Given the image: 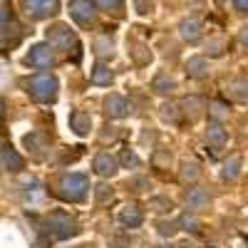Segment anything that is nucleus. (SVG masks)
Returning <instances> with one entry per match:
<instances>
[{
    "mask_svg": "<svg viewBox=\"0 0 248 248\" xmlns=\"http://www.w3.org/2000/svg\"><path fill=\"white\" fill-rule=\"evenodd\" d=\"M199 176H201V167H199L196 161L186 159V161L181 164V169H179V179H181L184 184H194Z\"/></svg>",
    "mask_w": 248,
    "mask_h": 248,
    "instance_id": "28",
    "label": "nucleus"
},
{
    "mask_svg": "<svg viewBox=\"0 0 248 248\" xmlns=\"http://www.w3.org/2000/svg\"><path fill=\"white\" fill-rule=\"evenodd\" d=\"M60 199L67 203H82L90 194V179L87 174H65L60 179Z\"/></svg>",
    "mask_w": 248,
    "mask_h": 248,
    "instance_id": "4",
    "label": "nucleus"
},
{
    "mask_svg": "<svg viewBox=\"0 0 248 248\" xmlns=\"http://www.w3.org/2000/svg\"><path fill=\"white\" fill-rule=\"evenodd\" d=\"M229 105H226L223 99H214L211 105H209V122H218V124H223L226 119H229Z\"/></svg>",
    "mask_w": 248,
    "mask_h": 248,
    "instance_id": "27",
    "label": "nucleus"
},
{
    "mask_svg": "<svg viewBox=\"0 0 248 248\" xmlns=\"http://www.w3.org/2000/svg\"><path fill=\"white\" fill-rule=\"evenodd\" d=\"M45 191H43V186H40V181H25V201L32 206L37 201H43Z\"/></svg>",
    "mask_w": 248,
    "mask_h": 248,
    "instance_id": "32",
    "label": "nucleus"
},
{
    "mask_svg": "<svg viewBox=\"0 0 248 248\" xmlns=\"http://www.w3.org/2000/svg\"><path fill=\"white\" fill-rule=\"evenodd\" d=\"M206 52H209L211 57H221L223 55V40H214V43L206 45Z\"/></svg>",
    "mask_w": 248,
    "mask_h": 248,
    "instance_id": "38",
    "label": "nucleus"
},
{
    "mask_svg": "<svg viewBox=\"0 0 248 248\" xmlns=\"http://www.w3.org/2000/svg\"><path fill=\"white\" fill-rule=\"evenodd\" d=\"M176 231H179L176 221H167V218L156 221V233H159L161 238H171V236H176Z\"/></svg>",
    "mask_w": 248,
    "mask_h": 248,
    "instance_id": "34",
    "label": "nucleus"
},
{
    "mask_svg": "<svg viewBox=\"0 0 248 248\" xmlns=\"http://www.w3.org/2000/svg\"><path fill=\"white\" fill-rule=\"evenodd\" d=\"M45 229H47V233H50L55 241L75 238V236H79V231H82L79 223H77V218L70 216V214H65V211H52V214H47Z\"/></svg>",
    "mask_w": 248,
    "mask_h": 248,
    "instance_id": "3",
    "label": "nucleus"
},
{
    "mask_svg": "<svg viewBox=\"0 0 248 248\" xmlns=\"http://www.w3.org/2000/svg\"><path fill=\"white\" fill-rule=\"evenodd\" d=\"M70 129L77 134V137H87L90 129H92V117L82 109H72L70 112Z\"/></svg>",
    "mask_w": 248,
    "mask_h": 248,
    "instance_id": "19",
    "label": "nucleus"
},
{
    "mask_svg": "<svg viewBox=\"0 0 248 248\" xmlns=\"http://www.w3.org/2000/svg\"><path fill=\"white\" fill-rule=\"evenodd\" d=\"M99 137H102V141H107V139L112 141V139H117V127H112V124H105V132H102Z\"/></svg>",
    "mask_w": 248,
    "mask_h": 248,
    "instance_id": "40",
    "label": "nucleus"
},
{
    "mask_svg": "<svg viewBox=\"0 0 248 248\" xmlns=\"http://www.w3.org/2000/svg\"><path fill=\"white\" fill-rule=\"evenodd\" d=\"M176 226L181 231H186V233H191V236H199L201 233V218H199V214H191V211H184L179 218H176Z\"/></svg>",
    "mask_w": 248,
    "mask_h": 248,
    "instance_id": "25",
    "label": "nucleus"
},
{
    "mask_svg": "<svg viewBox=\"0 0 248 248\" xmlns=\"http://www.w3.org/2000/svg\"><path fill=\"white\" fill-rule=\"evenodd\" d=\"M70 17L79 28H94L97 25V8L92 0H72L70 3Z\"/></svg>",
    "mask_w": 248,
    "mask_h": 248,
    "instance_id": "7",
    "label": "nucleus"
},
{
    "mask_svg": "<svg viewBox=\"0 0 248 248\" xmlns=\"http://www.w3.org/2000/svg\"><path fill=\"white\" fill-rule=\"evenodd\" d=\"M206 144H209L214 152L226 149V144H229V129L218 122H209V127H206Z\"/></svg>",
    "mask_w": 248,
    "mask_h": 248,
    "instance_id": "14",
    "label": "nucleus"
},
{
    "mask_svg": "<svg viewBox=\"0 0 248 248\" xmlns=\"http://www.w3.org/2000/svg\"><path fill=\"white\" fill-rule=\"evenodd\" d=\"M184 72L189 79H206L211 75V65H209V60L196 55V57H189L186 60V65H184Z\"/></svg>",
    "mask_w": 248,
    "mask_h": 248,
    "instance_id": "16",
    "label": "nucleus"
},
{
    "mask_svg": "<svg viewBox=\"0 0 248 248\" xmlns=\"http://www.w3.org/2000/svg\"><path fill=\"white\" fill-rule=\"evenodd\" d=\"M97 5H102V8H105V10H119L122 5H124V0H97Z\"/></svg>",
    "mask_w": 248,
    "mask_h": 248,
    "instance_id": "39",
    "label": "nucleus"
},
{
    "mask_svg": "<svg viewBox=\"0 0 248 248\" xmlns=\"http://www.w3.org/2000/svg\"><path fill=\"white\" fill-rule=\"evenodd\" d=\"M241 171H243V156L233 154V156H229V159L221 164V181L233 184V181L241 179Z\"/></svg>",
    "mask_w": 248,
    "mask_h": 248,
    "instance_id": "17",
    "label": "nucleus"
},
{
    "mask_svg": "<svg viewBox=\"0 0 248 248\" xmlns=\"http://www.w3.org/2000/svg\"><path fill=\"white\" fill-rule=\"evenodd\" d=\"M176 248H194V246H191V243H189V246H186V243H181V246H176Z\"/></svg>",
    "mask_w": 248,
    "mask_h": 248,
    "instance_id": "44",
    "label": "nucleus"
},
{
    "mask_svg": "<svg viewBox=\"0 0 248 248\" xmlns=\"http://www.w3.org/2000/svg\"><path fill=\"white\" fill-rule=\"evenodd\" d=\"M238 43H241V47L248 52V25H243V28L238 30Z\"/></svg>",
    "mask_w": 248,
    "mask_h": 248,
    "instance_id": "41",
    "label": "nucleus"
},
{
    "mask_svg": "<svg viewBox=\"0 0 248 248\" xmlns=\"http://www.w3.org/2000/svg\"><path fill=\"white\" fill-rule=\"evenodd\" d=\"M171 161H174V154L169 149H154V156H152V164H154V169H169L171 167Z\"/></svg>",
    "mask_w": 248,
    "mask_h": 248,
    "instance_id": "30",
    "label": "nucleus"
},
{
    "mask_svg": "<svg viewBox=\"0 0 248 248\" xmlns=\"http://www.w3.org/2000/svg\"><path fill=\"white\" fill-rule=\"evenodd\" d=\"M92 52L97 55V60H112L114 57V40L109 32H102L94 37L92 43Z\"/></svg>",
    "mask_w": 248,
    "mask_h": 248,
    "instance_id": "18",
    "label": "nucleus"
},
{
    "mask_svg": "<svg viewBox=\"0 0 248 248\" xmlns=\"http://www.w3.org/2000/svg\"><path fill=\"white\" fill-rule=\"evenodd\" d=\"M179 37L189 45H196L199 40L203 37V23L199 17H184L179 23Z\"/></svg>",
    "mask_w": 248,
    "mask_h": 248,
    "instance_id": "12",
    "label": "nucleus"
},
{
    "mask_svg": "<svg viewBox=\"0 0 248 248\" xmlns=\"http://www.w3.org/2000/svg\"><path fill=\"white\" fill-rule=\"evenodd\" d=\"M3 119H5V99L0 97V124H3Z\"/></svg>",
    "mask_w": 248,
    "mask_h": 248,
    "instance_id": "43",
    "label": "nucleus"
},
{
    "mask_svg": "<svg viewBox=\"0 0 248 248\" xmlns=\"http://www.w3.org/2000/svg\"><path fill=\"white\" fill-rule=\"evenodd\" d=\"M112 199H114V189H112L109 184L102 181V184H97V186H94V201H97L99 206H107Z\"/></svg>",
    "mask_w": 248,
    "mask_h": 248,
    "instance_id": "33",
    "label": "nucleus"
},
{
    "mask_svg": "<svg viewBox=\"0 0 248 248\" xmlns=\"http://www.w3.org/2000/svg\"><path fill=\"white\" fill-rule=\"evenodd\" d=\"M149 186H152V181H149L147 176H134V179L127 181V189H132L134 194H144Z\"/></svg>",
    "mask_w": 248,
    "mask_h": 248,
    "instance_id": "35",
    "label": "nucleus"
},
{
    "mask_svg": "<svg viewBox=\"0 0 248 248\" xmlns=\"http://www.w3.org/2000/svg\"><path fill=\"white\" fill-rule=\"evenodd\" d=\"M226 94L233 102H248V75H238L226 85Z\"/></svg>",
    "mask_w": 248,
    "mask_h": 248,
    "instance_id": "20",
    "label": "nucleus"
},
{
    "mask_svg": "<svg viewBox=\"0 0 248 248\" xmlns=\"http://www.w3.org/2000/svg\"><path fill=\"white\" fill-rule=\"evenodd\" d=\"M127 47H129V57L134 60L137 67H144V65H149V62H152L149 47L144 43H139V40H127Z\"/></svg>",
    "mask_w": 248,
    "mask_h": 248,
    "instance_id": "23",
    "label": "nucleus"
},
{
    "mask_svg": "<svg viewBox=\"0 0 248 248\" xmlns=\"http://www.w3.org/2000/svg\"><path fill=\"white\" fill-rule=\"evenodd\" d=\"M23 147H25L32 156L43 159V156H45V152L50 149V139H47L43 132H30V134H25V137H23Z\"/></svg>",
    "mask_w": 248,
    "mask_h": 248,
    "instance_id": "15",
    "label": "nucleus"
},
{
    "mask_svg": "<svg viewBox=\"0 0 248 248\" xmlns=\"http://www.w3.org/2000/svg\"><path fill=\"white\" fill-rule=\"evenodd\" d=\"M117 221L122 223V229H139L144 223V211L139 203H127L122 206L119 214H117Z\"/></svg>",
    "mask_w": 248,
    "mask_h": 248,
    "instance_id": "13",
    "label": "nucleus"
},
{
    "mask_svg": "<svg viewBox=\"0 0 248 248\" xmlns=\"http://www.w3.org/2000/svg\"><path fill=\"white\" fill-rule=\"evenodd\" d=\"M174 90H176V79H174L171 75H167V72H159V75L152 79V92H154V94L167 97V94H171Z\"/></svg>",
    "mask_w": 248,
    "mask_h": 248,
    "instance_id": "24",
    "label": "nucleus"
},
{
    "mask_svg": "<svg viewBox=\"0 0 248 248\" xmlns=\"http://www.w3.org/2000/svg\"><path fill=\"white\" fill-rule=\"evenodd\" d=\"M102 107H105V114L109 119H124V117H129L132 114V102L124 97V94H107L105 102H102Z\"/></svg>",
    "mask_w": 248,
    "mask_h": 248,
    "instance_id": "8",
    "label": "nucleus"
},
{
    "mask_svg": "<svg viewBox=\"0 0 248 248\" xmlns=\"http://www.w3.org/2000/svg\"><path fill=\"white\" fill-rule=\"evenodd\" d=\"M117 159H119V167H124V169H139V167H141L139 154H137L134 149H129V147H127V149H122Z\"/></svg>",
    "mask_w": 248,
    "mask_h": 248,
    "instance_id": "29",
    "label": "nucleus"
},
{
    "mask_svg": "<svg viewBox=\"0 0 248 248\" xmlns=\"http://www.w3.org/2000/svg\"><path fill=\"white\" fill-rule=\"evenodd\" d=\"M25 65L35 70H52L57 65V50L50 43H35L25 55Z\"/></svg>",
    "mask_w": 248,
    "mask_h": 248,
    "instance_id": "5",
    "label": "nucleus"
},
{
    "mask_svg": "<svg viewBox=\"0 0 248 248\" xmlns=\"http://www.w3.org/2000/svg\"><path fill=\"white\" fill-rule=\"evenodd\" d=\"M23 5V13L30 17V20H47V17H55L60 13V0H20Z\"/></svg>",
    "mask_w": 248,
    "mask_h": 248,
    "instance_id": "6",
    "label": "nucleus"
},
{
    "mask_svg": "<svg viewBox=\"0 0 248 248\" xmlns=\"http://www.w3.org/2000/svg\"><path fill=\"white\" fill-rule=\"evenodd\" d=\"M171 209H174V201L169 196H154V199H149V211H154V214H171Z\"/></svg>",
    "mask_w": 248,
    "mask_h": 248,
    "instance_id": "31",
    "label": "nucleus"
},
{
    "mask_svg": "<svg viewBox=\"0 0 248 248\" xmlns=\"http://www.w3.org/2000/svg\"><path fill=\"white\" fill-rule=\"evenodd\" d=\"M0 159H3V167H5L8 171H13V174L20 171V169H23V164H25L23 156H20V154L13 149L10 141H5L3 147H0Z\"/></svg>",
    "mask_w": 248,
    "mask_h": 248,
    "instance_id": "21",
    "label": "nucleus"
},
{
    "mask_svg": "<svg viewBox=\"0 0 248 248\" xmlns=\"http://www.w3.org/2000/svg\"><path fill=\"white\" fill-rule=\"evenodd\" d=\"M137 15H152L154 13V0H134Z\"/></svg>",
    "mask_w": 248,
    "mask_h": 248,
    "instance_id": "36",
    "label": "nucleus"
},
{
    "mask_svg": "<svg viewBox=\"0 0 248 248\" xmlns=\"http://www.w3.org/2000/svg\"><path fill=\"white\" fill-rule=\"evenodd\" d=\"M90 82L97 85V87H109L114 82V70L109 65H105V62H97V65L92 67V72H90Z\"/></svg>",
    "mask_w": 248,
    "mask_h": 248,
    "instance_id": "22",
    "label": "nucleus"
},
{
    "mask_svg": "<svg viewBox=\"0 0 248 248\" xmlns=\"http://www.w3.org/2000/svg\"><path fill=\"white\" fill-rule=\"evenodd\" d=\"M233 5L238 13H248V0H233Z\"/></svg>",
    "mask_w": 248,
    "mask_h": 248,
    "instance_id": "42",
    "label": "nucleus"
},
{
    "mask_svg": "<svg viewBox=\"0 0 248 248\" xmlns=\"http://www.w3.org/2000/svg\"><path fill=\"white\" fill-rule=\"evenodd\" d=\"M179 109H181V117H184L186 122H199L209 107H206V99H203V97H199V94H186V97L179 99Z\"/></svg>",
    "mask_w": 248,
    "mask_h": 248,
    "instance_id": "9",
    "label": "nucleus"
},
{
    "mask_svg": "<svg viewBox=\"0 0 248 248\" xmlns=\"http://www.w3.org/2000/svg\"><path fill=\"white\" fill-rule=\"evenodd\" d=\"M25 92L37 105H52V102H57V94H60V79L50 72H37L25 79Z\"/></svg>",
    "mask_w": 248,
    "mask_h": 248,
    "instance_id": "1",
    "label": "nucleus"
},
{
    "mask_svg": "<svg viewBox=\"0 0 248 248\" xmlns=\"http://www.w3.org/2000/svg\"><path fill=\"white\" fill-rule=\"evenodd\" d=\"M186 211H191V214H201L209 209V203H211V194L203 189V186H191V189H186Z\"/></svg>",
    "mask_w": 248,
    "mask_h": 248,
    "instance_id": "11",
    "label": "nucleus"
},
{
    "mask_svg": "<svg viewBox=\"0 0 248 248\" xmlns=\"http://www.w3.org/2000/svg\"><path fill=\"white\" fill-rule=\"evenodd\" d=\"M45 43H50L57 52H75V60H79V40L75 35V30L65 23H55L45 30Z\"/></svg>",
    "mask_w": 248,
    "mask_h": 248,
    "instance_id": "2",
    "label": "nucleus"
},
{
    "mask_svg": "<svg viewBox=\"0 0 248 248\" xmlns=\"http://www.w3.org/2000/svg\"><path fill=\"white\" fill-rule=\"evenodd\" d=\"M119 169H122V167H119V159H117L114 154H109V152H99V154L92 159V171H94L97 176H102V179L117 176Z\"/></svg>",
    "mask_w": 248,
    "mask_h": 248,
    "instance_id": "10",
    "label": "nucleus"
},
{
    "mask_svg": "<svg viewBox=\"0 0 248 248\" xmlns=\"http://www.w3.org/2000/svg\"><path fill=\"white\" fill-rule=\"evenodd\" d=\"M141 144H144V147H154V144H156V132L152 127L141 129Z\"/></svg>",
    "mask_w": 248,
    "mask_h": 248,
    "instance_id": "37",
    "label": "nucleus"
},
{
    "mask_svg": "<svg viewBox=\"0 0 248 248\" xmlns=\"http://www.w3.org/2000/svg\"><path fill=\"white\" fill-rule=\"evenodd\" d=\"M159 117H161V122H167V124H181V109H179V102H164V105L159 107Z\"/></svg>",
    "mask_w": 248,
    "mask_h": 248,
    "instance_id": "26",
    "label": "nucleus"
}]
</instances>
